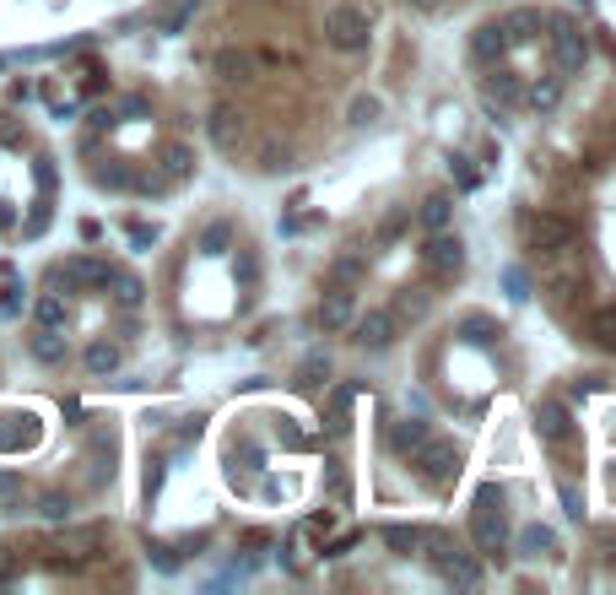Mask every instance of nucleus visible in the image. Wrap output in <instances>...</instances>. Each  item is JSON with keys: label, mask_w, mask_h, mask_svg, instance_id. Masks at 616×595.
Returning a JSON list of instances; mask_svg holds the SVG:
<instances>
[{"label": "nucleus", "mask_w": 616, "mask_h": 595, "mask_svg": "<svg viewBox=\"0 0 616 595\" xmlns=\"http://www.w3.org/2000/svg\"><path fill=\"white\" fill-rule=\"evenodd\" d=\"M562 509H568L573 520H584V498H579V487H568V482H562Z\"/></svg>", "instance_id": "41"}, {"label": "nucleus", "mask_w": 616, "mask_h": 595, "mask_svg": "<svg viewBox=\"0 0 616 595\" xmlns=\"http://www.w3.org/2000/svg\"><path fill=\"white\" fill-rule=\"evenodd\" d=\"M460 330H465V341H476V347H492V341L503 336V330L492 325L487 314H465V320H460Z\"/></svg>", "instance_id": "28"}, {"label": "nucleus", "mask_w": 616, "mask_h": 595, "mask_svg": "<svg viewBox=\"0 0 616 595\" xmlns=\"http://www.w3.org/2000/svg\"><path fill=\"white\" fill-rule=\"evenodd\" d=\"M541 22H546V11H530V6L508 11V17H503V38H508V49H514V44H530Z\"/></svg>", "instance_id": "15"}, {"label": "nucleus", "mask_w": 616, "mask_h": 595, "mask_svg": "<svg viewBox=\"0 0 616 595\" xmlns=\"http://www.w3.org/2000/svg\"><path fill=\"white\" fill-rule=\"evenodd\" d=\"M109 298L119 303V309H136V303L146 298V287H141V276H130V271H109Z\"/></svg>", "instance_id": "19"}, {"label": "nucleus", "mask_w": 616, "mask_h": 595, "mask_svg": "<svg viewBox=\"0 0 616 595\" xmlns=\"http://www.w3.org/2000/svg\"><path fill=\"white\" fill-rule=\"evenodd\" d=\"M379 114H384V103L373 98V92H357V98H352V109H346V125H357V130H363V125H373Z\"/></svg>", "instance_id": "29"}, {"label": "nucleus", "mask_w": 616, "mask_h": 595, "mask_svg": "<svg viewBox=\"0 0 616 595\" xmlns=\"http://www.w3.org/2000/svg\"><path fill=\"white\" fill-rule=\"evenodd\" d=\"M400 314H411V320H417V314H427V298H422V293H417V298L406 293V298H400Z\"/></svg>", "instance_id": "44"}, {"label": "nucleus", "mask_w": 616, "mask_h": 595, "mask_svg": "<svg viewBox=\"0 0 616 595\" xmlns=\"http://www.w3.org/2000/svg\"><path fill=\"white\" fill-rule=\"evenodd\" d=\"M109 260H92V255H76V260H65V266L49 276V287H65V293H71V287H103L109 282Z\"/></svg>", "instance_id": "11"}, {"label": "nucleus", "mask_w": 616, "mask_h": 595, "mask_svg": "<svg viewBox=\"0 0 616 595\" xmlns=\"http://www.w3.org/2000/svg\"><path fill=\"white\" fill-rule=\"evenodd\" d=\"M422 439H427V422L422 417H400L395 428H390V449H395V455H411Z\"/></svg>", "instance_id": "22"}, {"label": "nucleus", "mask_w": 616, "mask_h": 595, "mask_svg": "<svg viewBox=\"0 0 616 595\" xmlns=\"http://www.w3.org/2000/svg\"><path fill=\"white\" fill-rule=\"evenodd\" d=\"M98 184H109V190H125L130 174H125V168H98Z\"/></svg>", "instance_id": "42"}, {"label": "nucleus", "mask_w": 616, "mask_h": 595, "mask_svg": "<svg viewBox=\"0 0 616 595\" xmlns=\"http://www.w3.org/2000/svg\"><path fill=\"white\" fill-rule=\"evenodd\" d=\"M325 379H330V357L325 352H308L298 363V385H325Z\"/></svg>", "instance_id": "32"}, {"label": "nucleus", "mask_w": 616, "mask_h": 595, "mask_svg": "<svg viewBox=\"0 0 616 595\" xmlns=\"http://www.w3.org/2000/svg\"><path fill=\"white\" fill-rule=\"evenodd\" d=\"M460 444L454 439H433V433H427V439L411 449V466H417V476L427 487H449L454 476H460Z\"/></svg>", "instance_id": "4"}, {"label": "nucleus", "mask_w": 616, "mask_h": 595, "mask_svg": "<svg viewBox=\"0 0 616 595\" xmlns=\"http://www.w3.org/2000/svg\"><path fill=\"white\" fill-rule=\"evenodd\" d=\"M363 271H368L363 249H346L336 266H330V282H336V287H357V282H363Z\"/></svg>", "instance_id": "23"}, {"label": "nucleus", "mask_w": 616, "mask_h": 595, "mask_svg": "<svg viewBox=\"0 0 616 595\" xmlns=\"http://www.w3.org/2000/svg\"><path fill=\"white\" fill-rule=\"evenodd\" d=\"M352 341L357 347H368V352H390L395 347V336H400V314L395 309H368V314H352Z\"/></svg>", "instance_id": "6"}, {"label": "nucleus", "mask_w": 616, "mask_h": 595, "mask_svg": "<svg viewBox=\"0 0 616 595\" xmlns=\"http://www.w3.org/2000/svg\"><path fill=\"white\" fill-rule=\"evenodd\" d=\"M519 103H525V82H519V76L514 71H503V65H498V71H492L487 76V109H519Z\"/></svg>", "instance_id": "13"}, {"label": "nucleus", "mask_w": 616, "mask_h": 595, "mask_svg": "<svg viewBox=\"0 0 616 595\" xmlns=\"http://www.w3.org/2000/svg\"><path fill=\"white\" fill-rule=\"evenodd\" d=\"M206 136H211V147H217V152H238V147H244V136H249V114L233 109V103H217L211 119H206Z\"/></svg>", "instance_id": "7"}, {"label": "nucleus", "mask_w": 616, "mask_h": 595, "mask_svg": "<svg viewBox=\"0 0 616 595\" xmlns=\"http://www.w3.org/2000/svg\"><path fill=\"white\" fill-rule=\"evenodd\" d=\"M152 238H157V228H146V222H130V244H136V249H146Z\"/></svg>", "instance_id": "43"}, {"label": "nucleus", "mask_w": 616, "mask_h": 595, "mask_svg": "<svg viewBox=\"0 0 616 595\" xmlns=\"http://www.w3.org/2000/svg\"><path fill=\"white\" fill-rule=\"evenodd\" d=\"M11 568H17L11 563V547H0V579H11Z\"/></svg>", "instance_id": "47"}, {"label": "nucleus", "mask_w": 616, "mask_h": 595, "mask_svg": "<svg viewBox=\"0 0 616 595\" xmlns=\"http://www.w3.org/2000/svg\"><path fill=\"white\" fill-rule=\"evenodd\" d=\"M411 6H417V11H438L444 0H411Z\"/></svg>", "instance_id": "48"}, {"label": "nucleus", "mask_w": 616, "mask_h": 595, "mask_svg": "<svg viewBox=\"0 0 616 595\" xmlns=\"http://www.w3.org/2000/svg\"><path fill=\"white\" fill-rule=\"evenodd\" d=\"M352 385H341L336 395H330V428H346V412H352Z\"/></svg>", "instance_id": "37"}, {"label": "nucleus", "mask_w": 616, "mask_h": 595, "mask_svg": "<svg viewBox=\"0 0 616 595\" xmlns=\"http://www.w3.org/2000/svg\"><path fill=\"white\" fill-rule=\"evenodd\" d=\"M471 536L487 558H503V541H508V514H503V493L498 487H481L476 509H471Z\"/></svg>", "instance_id": "3"}, {"label": "nucleus", "mask_w": 616, "mask_h": 595, "mask_svg": "<svg viewBox=\"0 0 616 595\" xmlns=\"http://www.w3.org/2000/svg\"><path fill=\"white\" fill-rule=\"evenodd\" d=\"M92 547H98V531H71V536H60V552H71V558H87Z\"/></svg>", "instance_id": "35"}, {"label": "nucleus", "mask_w": 616, "mask_h": 595, "mask_svg": "<svg viewBox=\"0 0 616 595\" xmlns=\"http://www.w3.org/2000/svg\"><path fill=\"white\" fill-rule=\"evenodd\" d=\"M368 17L357 6H346V0H336V6L325 11V44L341 49V55H363L368 49Z\"/></svg>", "instance_id": "5"}, {"label": "nucleus", "mask_w": 616, "mask_h": 595, "mask_svg": "<svg viewBox=\"0 0 616 595\" xmlns=\"http://www.w3.org/2000/svg\"><path fill=\"white\" fill-rule=\"evenodd\" d=\"M546 552H557V536L546 525H525L519 531V558H546Z\"/></svg>", "instance_id": "24"}, {"label": "nucleus", "mask_w": 616, "mask_h": 595, "mask_svg": "<svg viewBox=\"0 0 616 595\" xmlns=\"http://www.w3.org/2000/svg\"><path fill=\"white\" fill-rule=\"evenodd\" d=\"M449 217H454V195L438 190V195H427V201H422V228H427V233L449 228Z\"/></svg>", "instance_id": "25"}, {"label": "nucleus", "mask_w": 616, "mask_h": 595, "mask_svg": "<svg viewBox=\"0 0 616 595\" xmlns=\"http://www.w3.org/2000/svg\"><path fill=\"white\" fill-rule=\"evenodd\" d=\"M33 514H38V520H49V525H60V520H71V498H65V493H44Z\"/></svg>", "instance_id": "33"}, {"label": "nucleus", "mask_w": 616, "mask_h": 595, "mask_svg": "<svg viewBox=\"0 0 616 595\" xmlns=\"http://www.w3.org/2000/svg\"><path fill=\"white\" fill-rule=\"evenodd\" d=\"M33 357H38V363H60V357H65V341H60V330L38 325V336H33Z\"/></svg>", "instance_id": "30"}, {"label": "nucleus", "mask_w": 616, "mask_h": 595, "mask_svg": "<svg viewBox=\"0 0 616 595\" xmlns=\"http://www.w3.org/2000/svg\"><path fill=\"white\" fill-rule=\"evenodd\" d=\"M0 65H6V55H0Z\"/></svg>", "instance_id": "49"}, {"label": "nucleus", "mask_w": 616, "mask_h": 595, "mask_svg": "<svg viewBox=\"0 0 616 595\" xmlns=\"http://www.w3.org/2000/svg\"><path fill=\"white\" fill-rule=\"evenodd\" d=\"M287 163H292V152H287V147H265V152H260V168H265V174H281Z\"/></svg>", "instance_id": "38"}, {"label": "nucleus", "mask_w": 616, "mask_h": 595, "mask_svg": "<svg viewBox=\"0 0 616 595\" xmlns=\"http://www.w3.org/2000/svg\"><path fill=\"white\" fill-rule=\"evenodd\" d=\"M217 76L222 82H254V55L249 49H217Z\"/></svg>", "instance_id": "16"}, {"label": "nucleus", "mask_w": 616, "mask_h": 595, "mask_svg": "<svg viewBox=\"0 0 616 595\" xmlns=\"http://www.w3.org/2000/svg\"><path fill=\"white\" fill-rule=\"evenodd\" d=\"M82 363H87L92 379H109L114 368H119V347H114V341H92V347L82 352Z\"/></svg>", "instance_id": "21"}, {"label": "nucleus", "mask_w": 616, "mask_h": 595, "mask_svg": "<svg viewBox=\"0 0 616 595\" xmlns=\"http://www.w3.org/2000/svg\"><path fill=\"white\" fill-rule=\"evenodd\" d=\"M357 541H363V531H346V536H336V541L325 547V558H346V552H352Z\"/></svg>", "instance_id": "40"}, {"label": "nucleus", "mask_w": 616, "mask_h": 595, "mask_svg": "<svg viewBox=\"0 0 616 595\" xmlns=\"http://www.w3.org/2000/svg\"><path fill=\"white\" fill-rule=\"evenodd\" d=\"M541 28H546V44H552V55H557V71L562 76H579L589 65V38L579 33V22L562 17V11H546Z\"/></svg>", "instance_id": "2"}, {"label": "nucleus", "mask_w": 616, "mask_h": 595, "mask_svg": "<svg viewBox=\"0 0 616 595\" xmlns=\"http://www.w3.org/2000/svg\"><path fill=\"white\" fill-rule=\"evenodd\" d=\"M449 168H454V179H460V190H476V168H471V157H449Z\"/></svg>", "instance_id": "39"}, {"label": "nucleus", "mask_w": 616, "mask_h": 595, "mask_svg": "<svg viewBox=\"0 0 616 595\" xmlns=\"http://www.w3.org/2000/svg\"><path fill=\"white\" fill-rule=\"evenodd\" d=\"M589 341L606 347V352H616V309H595V314H589Z\"/></svg>", "instance_id": "26"}, {"label": "nucleus", "mask_w": 616, "mask_h": 595, "mask_svg": "<svg viewBox=\"0 0 616 595\" xmlns=\"http://www.w3.org/2000/svg\"><path fill=\"white\" fill-rule=\"evenodd\" d=\"M422 260H427V271H433V276H444V282H449V276L465 271V244H460V238H454L449 228H438L433 238H427Z\"/></svg>", "instance_id": "8"}, {"label": "nucleus", "mask_w": 616, "mask_h": 595, "mask_svg": "<svg viewBox=\"0 0 616 595\" xmlns=\"http://www.w3.org/2000/svg\"><path fill=\"white\" fill-rule=\"evenodd\" d=\"M352 314H357V298H352V287H336V282H330V287H325V298H319V309H314L319 330H330V336H341V330L352 325Z\"/></svg>", "instance_id": "10"}, {"label": "nucleus", "mask_w": 616, "mask_h": 595, "mask_svg": "<svg viewBox=\"0 0 616 595\" xmlns=\"http://www.w3.org/2000/svg\"><path fill=\"white\" fill-rule=\"evenodd\" d=\"M233 249V228L227 222H211L206 233H200V255H227Z\"/></svg>", "instance_id": "31"}, {"label": "nucleus", "mask_w": 616, "mask_h": 595, "mask_svg": "<svg viewBox=\"0 0 616 595\" xmlns=\"http://www.w3.org/2000/svg\"><path fill=\"white\" fill-rule=\"evenodd\" d=\"M195 11H200V0H179V6L163 17V33H184V28L195 22Z\"/></svg>", "instance_id": "34"}, {"label": "nucleus", "mask_w": 616, "mask_h": 595, "mask_svg": "<svg viewBox=\"0 0 616 595\" xmlns=\"http://www.w3.org/2000/svg\"><path fill=\"white\" fill-rule=\"evenodd\" d=\"M422 525H384V541H390V547L400 552V558H411V552H417L422 547Z\"/></svg>", "instance_id": "27"}, {"label": "nucleus", "mask_w": 616, "mask_h": 595, "mask_svg": "<svg viewBox=\"0 0 616 595\" xmlns=\"http://www.w3.org/2000/svg\"><path fill=\"white\" fill-rule=\"evenodd\" d=\"M503 282H508V298H530V293H525V276H519V271H508Z\"/></svg>", "instance_id": "45"}, {"label": "nucleus", "mask_w": 616, "mask_h": 595, "mask_svg": "<svg viewBox=\"0 0 616 595\" xmlns=\"http://www.w3.org/2000/svg\"><path fill=\"white\" fill-rule=\"evenodd\" d=\"M33 320H38V325H49V330H65V320H71V303H65L60 287H55V293H38Z\"/></svg>", "instance_id": "18"}, {"label": "nucleus", "mask_w": 616, "mask_h": 595, "mask_svg": "<svg viewBox=\"0 0 616 595\" xmlns=\"http://www.w3.org/2000/svg\"><path fill=\"white\" fill-rule=\"evenodd\" d=\"M471 55H476L481 65H503V55H508L503 22H481V28L471 33Z\"/></svg>", "instance_id": "14"}, {"label": "nucleus", "mask_w": 616, "mask_h": 595, "mask_svg": "<svg viewBox=\"0 0 616 595\" xmlns=\"http://www.w3.org/2000/svg\"><path fill=\"white\" fill-rule=\"evenodd\" d=\"M530 244L541 249V255H562V249H573V222L557 217V211H535L530 217Z\"/></svg>", "instance_id": "9"}, {"label": "nucleus", "mask_w": 616, "mask_h": 595, "mask_svg": "<svg viewBox=\"0 0 616 595\" xmlns=\"http://www.w3.org/2000/svg\"><path fill=\"white\" fill-rule=\"evenodd\" d=\"M535 428H541V439L552 449L573 444V417H568V406H562V401H541V406H535Z\"/></svg>", "instance_id": "12"}, {"label": "nucleus", "mask_w": 616, "mask_h": 595, "mask_svg": "<svg viewBox=\"0 0 616 595\" xmlns=\"http://www.w3.org/2000/svg\"><path fill=\"white\" fill-rule=\"evenodd\" d=\"M146 558H152L157 574H179V552L163 547V541H152V547H146Z\"/></svg>", "instance_id": "36"}, {"label": "nucleus", "mask_w": 616, "mask_h": 595, "mask_svg": "<svg viewBox=\"0 0 616 595\" xmlns=\"http://www.w3.org/2000/svg\"><path fill=\"white\" fill-rule=\"evenodd\" d=\"M190 174H195V152L184 147V141H168V147H163V179L179 184V179H190Z\"/></svg>", "instance_id": "20"}, {"label": "nucleus", "mask_w": 616, "mask_h": 595, "mask_svg": "<svg viewBox=\"0 0 616 595\" xmlns=\"http://www.w3.org/2000/svg\"><path fill=\"white\" fill-rule=\"evenodd\" d=\"M422 547H427V552H422V558H427V563H433V568H438V574H444V579H449V585H460V590H476V585H481V563H476V558H471V552H465V547H460V541H449V536H438V531H427V536H422Z\"/></svg>", "instance_id": "1"}, {"label": "nucleus", "mask_w": 616, "mask_h": 595, "mask_svg": "<svg viewBox=\"0 0 616 595\" xmlns=\"http://www.w3.org/2000/svg\"><path fill=\"white\" fill-rule=\"evenodd\" d=\"M562 103V76H535V82L525 87V109L535 114H552Z\"/></svg>", "instance_id": "17"}, {"label": "nucleus", "mask_w": 616, "mask_h": 595, "mask_svg": "<svg viewBox=\"0 0 616 595\" xmlns=\"http://www.w3.org/2000/svg\"><path fill=\"white\" fill-rule=\"evenodd\" d=\"M17 493H22V482L11 471H0V498H17Z\"/></svg>", "instance_id": "46"}]
</instances>
